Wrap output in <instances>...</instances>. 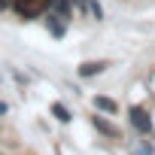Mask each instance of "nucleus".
<instances>
[{
    "mask_svg": "<svg viewBox=\"0 0 155 155\" xmlns=\"http://www.w3.org/2000/svg\"><path fill=\"white\" fill-rule=\"evenodd\" d=\"M131 125L140 131V134H152V119L143 107H131Z\"/></svg>",
    "mask_w": 155,
    "mask_h": 155,
    "instance_id": "1",
    "label": "nucleus"
},
{
    "mask_svg": "<svg viewBox=\"0 0 155 155\" xmlns=\"http://www.w3.org/2000/svg\"><path fill=\"white\" fill-rule=\"evenodd\" d=\"M73 6L79 9V12H88L94 21H101V18H104V6L97 3V0H73Z\"/></svg>",
    "mask_w": 155,
    "mask_h": 155,
    "instance_id": "2",
    "label": "nucleus"
},
{
    "mask_svg": "<svg viewBox=\"0 0 155 155\" xmlns=\"http://www.w3.org/2000/svg\"><path fill=\"white\" fill-rule=\"evenodd\" d=\"M91 125L97 128V134H104V137H110V140H119V134H122V131H119L113 122H107L104 116H91Z\"/></svg>",
    "mask_w": 155,
    "mask_h": 155,
    "instance_id": "3",
    "label": "nucleus"
},
{
    "mask_svg": "<svg viewBox=\"0 0 155 155\" xmlns=\"http://www.w3.org/2000/svg\"><path fill=\"white\" fill-rule=\"evenodd\" d=\"M64 21H67V18H61L58 12H52V9L46 12V28H49V34H52L55 40H61V37H64Z\"/></svg>",
    "mask_w": 155,
    "mask_h": 155,
    "instance_id": "4",
    "label": "nucleus"
},
{
    "mask_svg": "<svg viewBox=\"0 0 155 155\" xmlns=\"http://www.w3.org/2000/svg\"><path fill=\"white\" fill-rule=\"evenodd\" d=\"M94 110H97V113H107V116H116V113H119V104H116L113 97L97 94V97H94Z\"/></svg>",
    "mask_w": 155,
    "mask_h": 155,
    "instance_id": "5",
    "label": "nucleus"
},
{
    "mask_svg": "<svg viewBox=\"0 0 155 155\" xmlns=\"http://www.w3.org/2000/svg\"><path fill=\"white\" fill-rule=\"evenodd\" d=\"M43 3H46L52 12H58L61 18H70V0H43Z\"/></svg>",
    "mask_w": 155,
    "mask_h": 155,
    "instance_id": "6",
    "label": "nucleus"
},
{
    "mask_svg": "<svg viewBox=\"0 0 155 155\" xmlns=\"http://www.w3.org/2000/svg\"><path fill=\"white\" fill-rule=\"evenodd\" d=\"M101 70H104L101 61H85V64H79V76H82V79H88V76H94V73H101Z\"/></svg>",
    "mask_w": 155,
    "mask_h": 155,
    "instance_id": "7",
    "label": "nucleus"
},
{
    "mask_svg": "<svg viewBox=\"0 0 155 155\" xmlns=\"http://www.w3.org/2000/svg\"><path fill=\"white\" fill-rule=\"evenodd\" d=\"M52 116H55L58 122H64V125H67V122H73V113H70L64 104H52Z\"/></svg>",
    "mask_w": 155,
    "mask_h": 155,
    "instance_id": "8",
    "label": "nucleus"
},
{
    "mask_svg": "<svg viewBox=\"0 0 155 155\" xmlns=\"http://www.w3.org/2000/svg\"><path fill=\"white\" fill-rule=\"evenodd\" d=\"M6 110H9V107H6L3 101H0V116H6Z\"/></svg>",
    "mask_w": 155,
    "mask_h": 155,
    "instance_id": "9",
    "label": "nucleus"
}]
</instances>
